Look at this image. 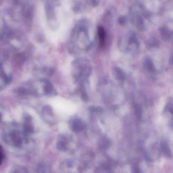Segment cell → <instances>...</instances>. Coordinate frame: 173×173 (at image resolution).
Instances as JSON below:
<instances>
[{
  "label": "cell",
  "instance_id": "6da1fadb",
  "mask_svg": "<svg viewBox=\"0 0 173 173\" xmlns=\"http://www.w3.org/2000/svg\"><path fill=\"white\" fill-rule=\"evenodd\" d=\"M92 67L89 61L85 59H78L72 63L74 78L78 81L84 82L91 74Z\"/></svg>",
  "mask_w": 173,
  "mask_h": 173
},
{
  "label": "cell",
  "instance_id": "7a4b0ae2",
  "mask_svg": "<svg viewBox=\"0 0 173 173\" xmlns=\"http://www.w3.org/2000/svg\"><path fill=\"white\" fill-rule=\"evenodd\" d=\"M69 126L74 132H80L84 129L85 125L83 121L78 117H74L70 120Z\"/></svg>",
  "mask_w": 173,
  "mask_h": 173
},
{
  "label": "cell",
  "instance_id": "3957f363",
  "mask_svg": "<svg viewBox=\"0 0 173 173\" xmlns=\"http://www.w3.org/2000/svg\"><path fill=\"white\" fill-rule=\"evenodd\" d=\"M67 139L65 136H61L58 139L57 147L59 150L64 151L67 148Z\"/></svg>",
  "mask_w": 173,
  "mask_h": 173
},
{
  "label": "cell",
  "instance_id": "277c9868",
  "mask_svg": "<svg viewBox=\"0 0 173 173\" xmlns=\"http://www.w3.org/2000/svg\"><path fill=\"white\" fill-rule=\"evenodd\" d=\"M113 74L115 78L117 80H123L125 78L123 72L119 67H115L113 68Z\"/></svg>",
  "mask_w": 173,
  "mask_h": 173
},
{
  "label": "cell",
  "instance_id": "5b68a950",
  "mask_svg": "<svg viewBox=\"0 0 173 173\" xmlns=\"http://www.w3.org/2000/svg\"><path fill=\"white\" fill-rule=\"evenodd\" d=\"M43 113L45 118L47 119L48 121H52L51 119H54V114L49 107L47 106L44 108Z\"/></svg>",
  "mask_w": 173,
  "mask_h": 173
},
{
  "label": "cell",
  "instance_id": "8992f818",
  "mask_svg": "<svg viewBox=\"0 0 173 173\" xmlns=\"http://www.w3.org/2000/svg\"><path fill=\"white\" fill-rule=\"evenodd\" d=\"M98 33L100 44L102 46H103L104 45V43H105V37H106L105 32L103 27H102L101 26L99 27L98 29Z\"/></svg>",
  "mask_w": 173,
  "mask_h": 173
},
{
  "label": "cell",
  "instance_id": "52a82bcc",
  "mask_svg": "<svg viewBox=\"0 0 173 173\" xmlns=\"http://www.w3.org/2000/svg\"><path fill=\"white\" fill-rule=\"evenodd\" d=\"M160 36L164 40H169L171 36V33L168 28L165 27H162L160 29Z\"/></svg>",
  "mask_w": 173,
  "mask_h": 173
},
{
  "label": "cell",
  "instance_id": "ba28073f",
  "mask_svg": "<svg viewBox=\"0 0 173 173\" xmlns=\"http://www.w3.org/2000/svg\"><path fill=\"white\" fill-rule=\"evenodd\" d=\"M10 173H30L27 169L21 166H17L13 167L12 169H11Z\"/></svg>",
  "mask_w": 173,
  "mask_h": 173
},
{
  "label": "cell",
  "instance_id": "9c48e42d",
  "mask_svg": "<svg viewBox=\"0 0 173 173\" xmlns=\"http://www.w3.org/2000/svg\"><path fill=\"white\" fill-rule=\"evenodd\" d=\"M145 66H146L147 69H148L150 72H155V70H156L155 67L154 66V64H153V63L152 62L150 59H148L145 60Z\"/></svg>",
  "mask_w": 173,
  "mask_h": 173
},
{
  "label": "cell",
  "instance_id": "30bf717a",
  "mask_svg": "<svg viewBox=\"0 0 173 173\" xmlns=\"http://www.w3.org/2000/svg\"><path fill=\"white\" fill-rule=\"evenodd\" d=\"M162 151L165 154V155L168 156V157H170L171 156V152H170V150L169 149V147L166 144H163L162 146Z\"/></svg>",
  "mask_w": 173,
  "mask_h": 173
},
{
  "label": "cell",
  "instance_id": "8fae6325",
  "mask_svg": "<svg viewBox=\"0 0 173 173\" xmlns=\"http://www.w3.org/2000/svg\"><path fill=\"white\" fill-rule=\"evenodd\" d=\"M135 113L137 117H138L139 119L141 118V117L142 116V110L140 106L138 105H136L135 106Z\"/></svg>",
  "mask_w": 173,
  "mask_h": 173
},
{
  "label": "cell",
  "instance_id": "7c38bea8",
  "mask_svg": "<svg viewBox=\"0 0 173 173\" xmlns=\"http://www.w3.org/2000/svg\"><path fill=\"white\" fill-rule=\"evenodd\" d=\"M4 159V152L2 147L0 145V165L2 164Z\"/></svg>",
  "mask_w": 173,
  "mask_h": 173
},
{
  "label": "cell",
  "instance_id": "4fadbf2b",
  "mask_svg": "<svg viewBox=\"0 0 173 173\" xmlns=\"http://www.w3.org/2000/svg\"><path fill=\"white\" fill-rule=\"evenodd\" d=\"M169 109L170 112L173 115V105H170L169 106Z\"/></svg>",
  "mask_w": 173,
  "mask_h": 173
},
{
  "label": "cell",
  "instance_id": "5bb4252c",
  "mask_svg": "<svg viewBox=\"0 0 173 173\" xmlns=\"http://www.w3.org/2000/svg\"><path fill=\"white\" fill-rule=\"evenodd\" d=\"M1 119H2V116H1V115L0 114V121L1 120Z\"/></svg>",
  "mask_w": 173,
  "mask_h": 173
}]
</instances>
